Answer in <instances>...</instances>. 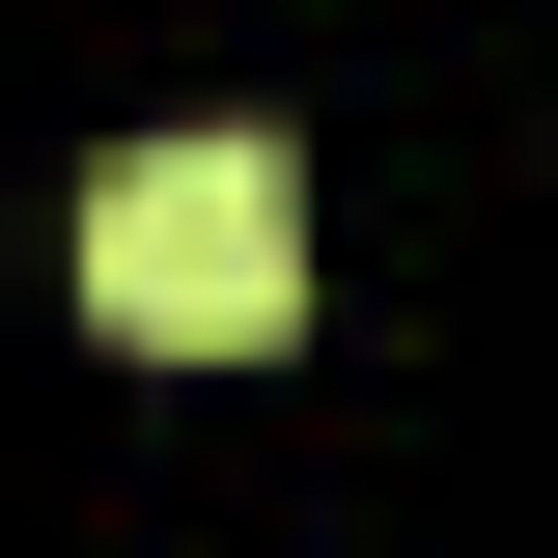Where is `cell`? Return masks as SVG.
<instances>
[{
    "label": "cell",
    "mask_w": 558,
    "mask_h": 558,
    "mask_svg": "<svg viewBox=\"0 0 558 558\" xmlns=\"http://www.w3.org/2000/svg\"><path fill=\"white\" fill-rule=\"evenodd\" d=\"M84 307L140 363H279L307 336V168L279 140H140L112 196H84Z\"/></svg>",
    "instance_id": "1"
}]
</instances>
